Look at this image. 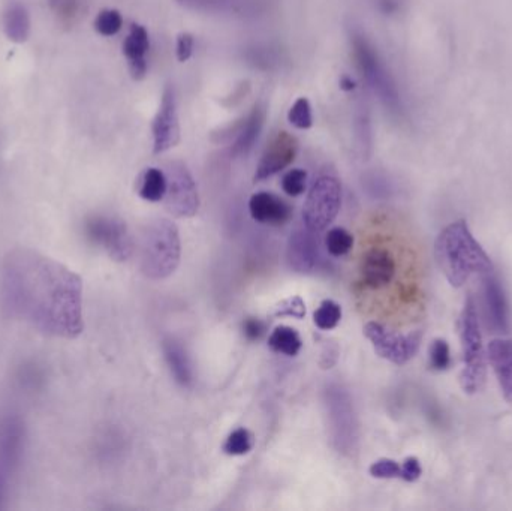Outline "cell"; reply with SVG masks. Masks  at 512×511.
<instances>
[{
  "instance_id": "41",
  "label": "cell",
  "mask_w": 512,
  "mask_h": 511,
  "mask_svg": "<svg viewBox=\"0 0 512 511\" xmlns=\"http://www.w3.org/2000/svg\"><path fill=\"white\" fill-rule=\"evenodd\" d=\"M182 5L191 6V8H203V6H209L210 0H177Z\"/></svg>"
},
{
  "instance_id": "3",
  "label": "cell",
  "mask_w": 512,
  "mask_h": 511,
  "mask_svg": "<svg viewBox=\"0 0 512 511\" xmlns=\"http://www.w3.org/2000/svg\"><path fill=\"white\" fill-rule=\"evenodd\" d=\"M182 257L179 228L168 219H156L144 230L140 245V266L144 276L162 281L176 272Z\"/></svg>"
},
{
  "instance_id": "10",
  "label": "cell",
  "mask_w": 512,
  "mask_h": 511,
  "mask_svg": "<svg viewBox=\"0 0 512 511\" xmlns=\"http://www.w3.org/2000/svg\"><path fill=\"white\" fill-rule=\"evenodd\" d=\"M327 398L334 443L337 449L349 452L357 440V425L351 399L339 387L328 390Z\"/></svg>"
},
{
  "instance_id": "38",
  "label": "cell",
  "mask_w": 512,
  "mask_h": 511,
  "mask_svg": "<svg viewBox=\"0 0 512 511\" xmlns=\"http://www.w3.org/2000/svg\"><path fill=\"white\" fill-rule=\"evenodd\" d=\"M51 9L57 14L65 15V17H71L77 12V2L75 0H48Z\"/></svg>"
},
{
  "instance_id": "17",
  "label": "cell",
  "mask_w": 512,
  "mask_h": 511,
  "mask_svg": "<svg viewBox=\"0 0 512 511\" xmlns=\"http://www.w3.org/2000/svg\"><path fill=\"white\" fill-rule=\"evenodd\" d=\"M483 306L486 315L487 326L496 333H507L508 330V305L504 290L495 276L487 273L484 278Z\"/></svg>"
},
{
  "instance_id": "20",
  "label": "cell",
  "mask_w": 512,
  "mask_h": 511,
  "mask_svg": "<svg viewBox=\"0 0 512 511\" xmlns=\"http://www.w3.org/2000/svg\"><path fill=\"white\" fill-rule=\"evenodd\" d=\"M264 122V107H262L261 104H255V107L252 108L251 113H249V116L246 117L245 122H243L236 143L231 147V156H234V158H242V156L251 153L256 141H258L262 128H264Z\"/></svg>"
},
{
  "instance_id": "1",
  "label": "cell",
  "mask_w": 512,
  "mask_h": 511,
  "mask_svg": "<svg viewBox=\"0 0 512 511\" xmlns=\"http://www.w3.org/2000/svg\"><path fill=\"white\" fill-rule=\"evenodd\" d=\"M0 305L8 317L54 338L83 333V281L30 249L9 252L0 267Z\"/></svg>"
},
{
  "instance_id": "14",
  "label": "cell",
  "mask_w": 512,
  "mask_h": 511,
  "mask_svg": "<svg viewBox=\"0 0 512 511\" xmlns=\"http://www.w3.org/2000/svg\"><path fill=\"white\" fill-rule=\"evenodd\" d=\"M286 260L297 273H310L321 263L318 234L306 227L295 228L286 245Z\"/></svg>"
},
{
  "instance_id": "25",
  "label": "cell",
  "mask_w": 512,
  "mask_h": 511,
  "mask_svg": "<svg viewBox=\"0 0 512 511\" xmlns=\"http://www.w3.org/2000/svg\"><path fill=\"white\" fill-rule=\"evenodd\" d=\"M355 131H357L358 146H360L363 156H369L372 150V122H370L369 110L366 105L361 104L358 107L357 116H355Z\"/></svg>"
},
{
  "instance_id": "39",
  "label": "cell",
  "mask_w": 512,
  "mask_h": 511,
  "mask_svg": "<svg viewBox=\"0 0 512 511\" xmlns=\"http://www.w3.org/2000/svg\"><path fill=\"white\" fill-rule=\"evenodd\" d=\"M378 8L382 14H396V12L400 9V0H378Z\"/></svg>"
},
{
  "instance_id": "19",
  "label": "cell",
  "mask_w": 512,
  "mask_h": 511,
  "mask_svg": "<svg viewBox=\"0 0 512 511\" xmlns=\"http://www.w3.org/2000/svg\"><path fill=\"white\" fill-rule=\"evenodd\" d=\"M489 359L498 377L505 401L512 404V341L495 339L490 342Z\"/></svg>"
},
{
  "instance_id": "29",
  "label": "cell",
  "mask_w": 512,
  "mask_h": 511,
  "mask_svg": "<svg viewBox=\"0 0 512 511\" xmlns=\"http://www.w3.org/2000/svg\"><path fill=\"white\" fill-rule=\"evenodd\" d=\"M123 26L122 14L117 9H102L95 20V29L99 35L114 36Z\"/></svg>"
},
{
  "instance_id": "13",
  "label": "cell",
  "mask_w": 512,
  "mask_h": 511,
  "mask_svg": "<svg viewBox=\"0 0 512 511\" xmlns=\"http://www.w3.org/2000/svg\"><path fill=\"white\" fill-rule=\"evenodd\" d=\"M26 429L20 417L9 414L0 420V482L6 480L20 465L24 453Z\"/></svg>"
},
{
  "instance_id": "7",
  "label": "cell",
  "mask_w": 512,
  "mask_h": 511,
  "mask_svg": "<svg viewBox=\"0 0 512 511\" xmlns=\"http://www.w3.org/2000/svg\"><path fill=\"white\" fill-rule=\"evenodd\" d=\"M87 239L104 249L114 261H126L134 254V239L125 222L111 216L96 215L84 225Z\"/></svg>"
},
{
  "instance_id": "27",
  "label": "cell",
  "mask_w": 512,
  "mask_h": 511,
  "mask_svg": "<svg viewBox=\"0 0 512 511\" xmlns=\"http://www.w3.org/2000/svg\"><path fill=\"white\" fill-rule=\"evenodd\" d=\"M342 320V308L333 300H324L313 314L316 327L321 330H331Z\"/></svg>"
},
{
  "instance_id": "33",
  "label": "cell",
  "mask_w": 512,
  "mask_h": 511,
  "mask_svg": "<svg viewBox=\"0 0 512 511\" xmlns=\"http://www.w3.org/2000/svg\"><path fill=\"white\" fill-rule=\"evenodd\" d=\"M369 473L375 479H402V467L393 459H379L372 464Z\"/></svg>"
},
{
  "instance_id": "11",
  "label": "cell",
  "mask_w": 512,
  "mask_h": 511,
  "mask_svg": "<svg viewBox=\"0 0 512 511\" xmlns=\"http://www.w3.org/2000/svg\"><path fill=\"white\" fill-rule=\"evenodd\" d=\"M361 281L372 290H384L397 281L399 260L390 248L375 246L363 255L360 263Z\"/></svg>"
},
{
  "instance_id": "24",
  "label": "cell",
  "mask_w": 512,
  "mask_h": 511,
  "mask_svg": "<svg viewBox=\"0 0 512 511\" xmlns=\"http://www.w3.org/2000/svg\"><path fill=\"white\" fill-rule=\"evenodd\" d=\"M268 347L276 353L292 357L300 353L303 342H301L297 330L288 326H279L271 332L270 338H268Z\"/></svg>"
},
{
  "instance_id": "30",
  "label": "cell",
  "mask_w": 512,
  "mask_h": 511,
  "mask_svg": "<svg viewBox=\"0 0 512 511\" xmlns=\"http://www.w3.org/2000/svg\"><path fill=\"white\" fill-rule=\"evenodd\" d=\"M288 120L297 129H309L313 125L312 107L309 99L298 98L288 113Z\"/></svg>"
},
{
  "instance_id": "22",
  "label": "cell",
  "mask_w": 512,
  "mask_h": 511,
  "mask_svg": "<svg viewBox=\"0 0 512 511\" xmlns=\"http://www.w3.org/2000/svg\"><path fill=\"white\" fill-rule=\"evenodd\" d=\"M3 30L12 42H26L30 35V15L26 6L11 2L3 12Z\"/></svg>"
},
{
  "instance_id": "36",
  "label": "cell",
  "mask_w": 512,
  "mask_h": 511,
  "mask_svg": "<svg viewBox=\"0 0 512 511\" xmlns=\"http://www.w3.org/2000/svg\"><path fill=\"white\" fill-rule=\"evenodd\" d=\"M265 330H267V326L259 318L251 317L243 321V333L248 341H259L265 335Z\"/></svg>"
},
{
  "instance_id": "2",
  "label": "cell",
  "mask_w": 512,
  "mask_h": 511,
  "mask_svg": "<svg viewBox=\"0 0 512 511\" xmlns=\"http://www.w3.org/2000/svg\"><path fill=\"white\" fill-rule=\"evenodd\" d=\"M435 257L445 278L456 288L466 284L472 275L492 272L489 255L472 236L465 221L453 222L439 234Z\"/></svg>"
},
{
  "instance_id": "21",
  "label": "cell",
  "mask_w": 512,
  "mask_h": 511,
  "mask_svg": "<svg viewBox=\"0 0 512 511\" xmlns=\"http://www.w3.org/2000/svg\"><path fill=\"white\" fill-rule=\"evenodd\" d=\"M164 356L174 380L180 386H191L194 383V371H192V363L185 348L179 342L170 339V341L164 342Z\"/></svg>"
},
{
  "instance_id": "35",
  "label": "cell",
  "mask_w": 512,
  "mask_h": 511,
  "mask_svg": "<svg viewBox=\"0 0 512 511\" xmlns=\"http://www.w3.org/2000/svg\"><path fill=\"white\" fill-rule=\"evenodd\" d=\"M176 53L179 62L185 63L191 59L192 53H194V36L191 33H180L177 38Z\"/></svg>"
},
{
  "instance_id": "37",
  "label": "cell",
  "mask_w": 512,
  "mask_h": 511,
  "mask_svg": "<svg viewBox=\"0 0 512 511\" xmlns=\"http://www.w3.org/2000/svg\"><path fill=\"white\" fill-rule=\"evenodd\" d=\"M421 465L417 458H408L402 465V480L405 482H417L421 477Z\"/></svg>"
},
{
  "instance_id": "28",
  "label": "cell",
  "mask_w": 512,
  "mask_h": 511,
  "mask_svg": "<svg viewBox=\"0 0 512 511\" xmlns=\"http://www.w3.org/2000/svg\"><path fill=\"white\" fill-rule=\"evenodd\" d=\"M254 447V435L245 428L236 429L228 435L224 444V452L228 456L248 455Z\"/></svg>"
},
{
  "instance_id": "12",
  "label": "cell",
  "mask_w": 512,
  "mask_h": 511,
  "mask_svg": "<svg viewBox=\"0 0 512 511\" xmlns=\"http://www.w3.org/2000/svg\"><path fill=\"white\" fill-rule=\"evenodd\" d=\"M153 153L161 155L173 149L180 141L179 114H177L176 95L168 84L162 93L161 105L152 125Z\"/></svg>"
},
{
  "instance_id": "31",
  "label": "cell",
  "mask_w": 512,
  "mask_h": 511,
  "mask_svg": "<svg viewBox=\"0 0 512 511\" xmlns=\"http://www.w3.org/2000/svg\"><path fill=\"white\" fill-rule=\"evenodd\" d=\"M307 173L301 168L289 170L283 176L282 189L289 197H300L306 191Z\"/></svg>"
},
{
  "instance_id": "9",
  "label": "cell",
  "mask_w": 512,
  "mask_h": 511,
  "mask_svg": "<svg viewBox=\"0 0 512 511\" xmlns=\"http://www.w3.org/2000/svg\"><path fill=\"white\" fill-rule=\"evenodd\" d=\"M165 209L176 218H192L200 210L197 182L183 162L168 165Z\"/></svg>"
},
{
  "instance_id": "23",
  "label": "cell",
  "mask_w": 512,
  "mask_h": 511,
  "mask_svg": "<svg viewBox=\"0 0 512 511\" xmlns=\"http://www.w3.org/2000/svg\"><path fill=\"white\" fill-rule=\"evenodd\" d=\"M167 188V174L159 168H147L138 182V195L150 203H158L164 200Z\"/></svg>"
},
{
  "instance_id": "15",
  "label": "cell",
  "mask_w": 512,
  "mask_h": 511,
  "mask_svg": "<svg viewBox=\"0 0 512 511\" xmlns=\"http://www.w3.org/2000/svg\"><path fill=\"white\" fill-rule=\"evenodd\" d=\"M297 152L298 143L295 137H292L286 131L277 132L271 138L261 161H259L255 173V182H262V180L285 170L286 167H289L294 162Z\"/></svg>"
},
{
  "instance_id": "42",
  "label": "cell",
  "mask_w": 512,
  "mask_h": 511,
  "mask_svg": "<svg viewBox=\"0 0 512 511\" xmlns=\"http://www.w3.org/2000/svg\"><path fill=\"white\" fill-rule=\"evenodd\" d=\"M2 486H3V483H2V482H0V488H2Z\"/></svg>"
},
{
  "instance_id": "16",
  "label": "cell",
  "mask_w": 512,
  "mask_h": 511,
  "mask_svg": "<svg viewBox=\"0 0 512 511\" xmlns=\"http://www.w3.org/2000/svg\"><path fill=\"white\" fill-rule=\"evenodd\" d=\"M249 212L259 224L282 227L292 218V207L271 192H256L249 200Z\"/></svg>"
},
{
  "instance_id": "6",
  "label": "cell",
  "mask_w": 512,
  "mask_h": 511,
  "mask_svg": "<svg viewBox=\"0 0 512 511\" xmlns=\"http://www.w3.org/2000/svg\"><path fill=\"white\" fill-rule=\"evenodd\" d=\"M342 206V183L336 174H319L313 180L303 207V225L319 234L333 224Z\"/></svg>"
},
{
  "instance_id": "40",
  "label": "cell",
  "mask_w": 512,
  "mask_h": 511,
  "mask_svg": "<svg viewBox=\"0 0 512 511\" xmlns=\"http://www.w3.org/2000/svg\"><path fill=\"white\" fill-rule=\"evenodd\" d=\"M340 89L345 90V92H352L355 89V81L348 75H343L340 78Z\"/></svg>"
},
{
  "instance_id": "8",
  "label": "cell",
  "mask_w": 512,
  "mask_h": 511,
  "mask_svg": "<svg viewBox=\"0 0 512 511\" xmlns=\"http://www.w3.org/2000/svg\"><path fill=\"white\" fill-rule=\"evenodd\" d=\"M364 336L372 342L373 348L382 359L394 363V365H405L409 360L414 359L417 351L420 350V333L394 332L378 321H369L364 326Z\"/></svg>"
},
{
  "instance_id": "34",
  "label": "cell",
  "mask_w": 512,
  "mask_h": 511,
  "mask_svg": "<svg viewBox=\"0 0 512 511\" xmlns=\"http://www.w3.org/2000/svg\"><path fill=\"white\" fill-rule=\"evenodd\" d=\"M450 347L444 339H436L430 348V366L435 371H445L450 366Z\"/></svg>"
},
{
  "instance_id": "26",
  "label": "cell",
  "mask_w": 512,
  "mask_h": 511,
  "mask_svg": "<svg viewBox=\"0 0 512 511\" xmlns=\"http://www.w3.org/2000/svg\"><path fill=\"white\" fill-rule=\"evenodd\" d=\"M354 246V237L342 227L331 228L325 237V248L333 257H343Z\"/></svg>"
},
{
  "instance_id": "4",
  "label": "cell",
  "mask_w": 512,
  "mask_h": 511,
  "mask_svg": "<svg viewBox=\"0 0 512 511\" xmlns=\"http://www.w3.org/2000/svg\"><path fill=\"white\" fill-rule=\"evenodd\" d=\"M351 45L354 48L355 62L360 69L367 84L372 87L373 92L378 95L379 101L384 107L393 114L394 117H400L403 114L402 96L397 89L396 81L393 75L388 71L385 63L379 57L369 39L358 29H351Z\"/></svg>"
},
{
  "instance_id": "18",
  "label": "cell",
  "mask_w": 512,
  "mask_h": 511,
  "mask_svg": "<svg viewBox=\"0 0 512 511\" xmlns=\"http://www.w3.org/2000/svg\"><path fill=\"white\" fill-rule=\"evenodd\" d=\"M150 48L149 33L141 24H131L129 35L123 42V53L129 62V71L135 80H143L147 74V51Z\"/></svg>"
},
{
  "instance_id": "5",
  "label": "cell",
  "mask_w": 512,
  "mask_h": 511,
  "mask_svg": "<svg viewBox=\"0 0 512 511\" xmlns=\"http://www.w3.org/2000/svg\"><path fill=\"white\" fill-rule=\"evenodd\" d=\"M460 338L463 345L462 383L463 390L469 395L480 392L486 380V363H484L483 336L480 330L477 306L469 297L460 318Z\"/></svg>"
},
{
  "instance_id": "32",
  "label": "cell",
  "mask_w": 512,
  "mask_h": 511,
  "mask_svg": "<svg viewBox=\"0 0 512 511\" xmlns=\"http://www.w3.org/2000/svg\"><path fill=\"white\" fill-rule=\"evenodd\" d=\"M274 317H292L301 320L306 315V303L300 296L289 297L276 305Z\"/></svg>"
}]
</instances>
